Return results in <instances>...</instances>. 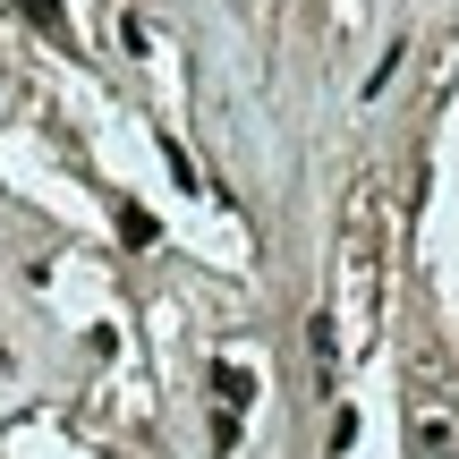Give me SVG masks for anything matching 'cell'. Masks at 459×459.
I'll return each instance as SVG.
<instances>
[{"label":"cell","mask_w":459,"mask_h":459,"mask_svg":"<svg viewBox=\"0 0 459 459\" xmlns=\"http://www.w3.org/2000/svg\"><path fill=\"white\" fill-rule=\"evenodd\" d=\"M341 307L349 332H366V315L383 307V281H375V196L349 204V247H341Z\"/></svg>","instance_id":"6da1fadb"},{"label":"cell","mask_w":459,"mask_h":459,"mask_svg":"<svg viewBox=\"0 0 459 459\" xmlns=\"http://www.w3.org/2000/svg\"><path fill=\"white\" fill-rule=\"evenodd\" d=\"M247 400H255V375H247V366H213V417H238L247 409Z\"/></svg>","instance_id":"7a4b0ae2"},{"label":"cell","mask_w":459,"mask_h":459,"mask_svg":"<svg viewBox=\"0 0 459 459\" xmlns=\"http://www.w3.org/2000/svg\"><path fill=\"white\" fill-rule=\"evenodd\" d=\"M17 9H26V26H43L51 43H68V9L60 0H17Z\"/></svg>","instance_id":"3957f363"},{"label":"cell","mask_w":459,"mask_h":459,"mask_svg":"<svg viewBox=\"0 0 459 459\" xmlns=\"http://www.w3.org/2000/svg\"><path fill=\"white\" fill-rule=\"evenodd\" d=\"M119 238H128V247H153V213H145V204H119Z\"/></svg>","instance_id":"277c9868"}]
</instances>
